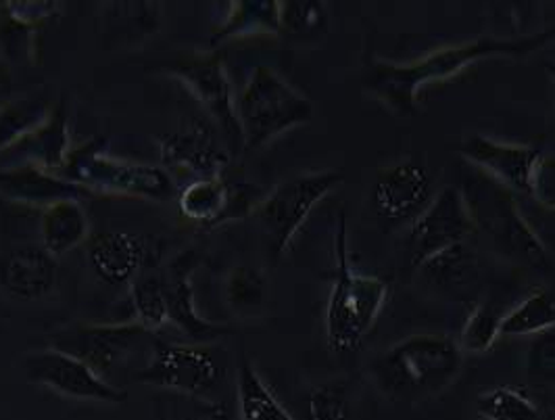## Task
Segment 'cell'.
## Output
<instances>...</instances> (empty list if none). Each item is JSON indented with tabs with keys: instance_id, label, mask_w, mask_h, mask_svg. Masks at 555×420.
I'll return each instance as SVG.
<instances>
[{
	"instance_id": "2",
	"label": "cell",
	"mask_w": 555,
	"mask_h": 420,
	"mask_svg": "<svg viewBox=\"0 0 555 420\" xmlns=\"http://www.w3.org/2000/svg\"><path fill=\"white\" fill-rule=\"evenodd\" d=\"M336 279L326 306V341L334 354H351L374 329L387 304L389 284L378 277L351 268L347 243V218L340 216L334 237Z\"/></svg>"
},
{
	"instance_id": "23",
	"label": "cell",
	"mask_w": 555,
	"mask_h": 420,
	"mask_svg": "<svg viewBox=\"0 0 555 420\" xmlns=\"http://www.w3.org/2000/svg\"><path fill=\"white\" fill-rule=\"evenodd\" d=\"M49 110L47 101L29 97L0 105V151L15 147L40 130L53 117Z\"/></svg>"
},
{
	"instance_id": "35",
	"label": "cell",
	"mask_w": 555,
	"mask_h": 420,
	"mask_svg": "<svg viewBox=\"0 0 555 420\" xmlns=\"http://www.w3.org/2000/svg\"><path fill=\"white\" fill-rule=\"evenodd\" d=\"M282 4V28L306 31L315 28L322 20L320 2H280Z\"/></svg>"
},
{
	"instance_id": "26",
	"label": "cell",
	"mask_w": 555,
	"mask_h": 420,
	"mask_svg": "<svg viewBox=\"0 0 555 420\" xmlns=\"http://www.w3.org/2000/svg\"><path fill=\"white\" fill-rule=\"evenodd\" d=\"M422 272L439 287H466L478 277V257L466 243L435 253L422 266Z\"/></svg>"
},
{
	"instance_id": "13",
	"label": "cell",
	"mask_w": 555,
	"mask_h": 420,
	"mask_svg": "<svg viewBox=\"0 0 555 420\" xmlns=\"http://www.w3.org/2000/svg\"><path fill=\"white\" fill-rule=\"evenodd\" d=\"M146 333L149 331H144L139 322L80 327L59 336V349L80 358L105 377V372L119 365Z\"/></svg>"
},
{
	"instance_id": "20",
	"label": "cell",
	"mask_w": 555,
	"mask_h": 420,
	"mask_svg": "<svg viewBox=\"0 0 555 420\" xmlns=\"http://www.w3.org/2000/svg\"><path fill=\"white\" fill-rule=\"evenodd\" d=\"M164 289H166L169 320L176 327H180V331H184L193 339H216L228 333L223 327L205 320L196 311L193 282L189 279V268L182 259L171 264L169 279L164 280Z\"/></svg>"
},
{
	"instance_id": "27",
	"label": "cell",
	"mask_w": 555,
	"mask_h": 420,
	"mask_svg": "<svg viewBox=\"0 0 555 420\" xmlns=\"http://www.w3.org/2000/svg\"><path fill=\"white\" fill-rule=\"evenodd\" d=\"M476 410L485 420H541V410L525 390L501 385L480 393Z\"/></svg>"
},
{
	"instance_id": "22",
	"label": "cell",
	"mask_w": 555,
	"mask_h": 420,
	"mask_svg": "<svg viewBox=\"0 0 555 420\" xmlns=\"http://www.w3.org/2000/svg\"><path fill=\"white\" fill-rule=\"evenodd\" d=\"M282 29V4L276 0H241L230 4L216 40L255 34H278Z\"/></svg>"
},
{
	"instance_id": "4",
	"label": "cell",
	"mask_w": 555,
	"mask_h": 420,
	"mask_svg": "<svg viewBox=\"0 0 555 420\" xmlns=\"http://www.w3.org/2000/svg\"><path fill=\"white\" fill-rule=\"evenodd\" d=\"M236 117L243 144L259 149L286 130L311 122L313 105L272 67L259 65L236 99Z\"/></svg>"
},
{
	"instance_id": "33",
	"label": "cell",
	"mask_w": 555,
	"mask_h": 420,
	"mask_svg": "<svg viewBox=\"0 0 555 420\" xmlns=\"http://www.w3.org/2000/svg\"><path fill=\"white\" fill-rule=\"evenodd\" d=\"M528 195L534 203L555 214V153H541L530 169Z\"/></svg>"
},
{
	"instance_id": "16",
	"label": "cell",
	"mask_w": 555,
	"mask_h": 420,
	"mask_svg": "<svg viewBox=\"0 0 555 420\" xmlns=\"http://www.w3.org/2000/svg\"><path fill=\"white\" fill-rule=\"evenodd\" d=\"M247 191V187H234L225 182L222 176L195 180L189 182L180 193V212L186 218L207 226L243 218L250 209L255 212Z\"/></svg>"
},
{
	"instance_id": "19",
	"label": "cell",
	"mask_w": 555,
	"mask_h": 420,
	"mask_svg": "<svg viewBox=\"0 0 555 420\" xmlns=\"http://www.w3.org/2000/svg\"><path fill=\"white\" fill-rule=\"evenodd\" d=\"M144 255V241L132 232H101L88 245V259L94 272L109 284L137 280Z\"/></svg>"
},
{
	"instance_id": "9",
	"label": "cell",
	"mask_w": 555,
	"mask_h": 420,
	"mask_svg": "<svg viewBox=\"0 0 555 420\" xmlns=\"http://www.w3.org/2000/svg\"><path fill=\"white\" fill-rule=\"evenodd\" d=\"M220 372L222 365L209 347L155 341L151 360L137 379L140 383L166 387L171 392L201 395L218 383Z\"/></svg>"
},
{
	"instance_id": "12",
	"label": "cell",
	"mask_w": 555,
	"mask_h": 420,
	"mask_svg": "<svg viewBox=\"0 0 555 420\" xmlns=\"http://www.w3.org/2000/svg\"><path fill=\"white\" fill-rule=\"evenodd\" d=\"M162 160L169 176H191V182L218 178L228 166V155L211 126L203 122H193L184 130L162 139Z\"/></svg>"
},
{
	"instance_id": "21",
	"label": "cell",
	"mask_w": 555,
	"mask_h": 420,
	"mask_svg": "<svg viewBox=\"0 0 555 420\" xmlns=\"http://www.w3.org/2000/svg\"><path fill=\"white\" fill-rule=\"evenodd\" d=\"M88 228H90L88 216L80 201L76 199L56 201L42 212V220H40L42 247L53 257L74 252L86 241Z\"/></svg>"
},
{
	"instance_id": "31",
	"label": "cell",
	"mask_w": 555,
	"mask_h": 420,
	"mask_svg": "<svg viewBox=\"0 0 555 420\" xmlns=\"http://www.w3.org/2000/svg\"><path fill=\"white\" fill-rule=\"evenodd\" d=\"M225 295L241 311L259 308L266 300V280L253 268H236L228 279Z\"/></svg>"
},
{
	"instance_id": "5",
	"label": "cell",
	"mask_w": 555,
	"mask_h": 420,
	"mask_svg": "<svg viewBox=\"0 0 555 420\" xmlns=\"http://www.w3.org/2000/svg\"><path fill=\"white\" fill-rule=\"evenodd\" d=\"M63 176L86 191L146 196L157 201L176 195V182L166 168L113 157L96 144H83L82 149L69 155L63 166Z\"/></svg>"
},
{
	"instance_id": "7",
	"label": "cell",
	"mask_w": 555,
	"mask_h": 420,
	"mask_svg": "<svg viewBox=\"0 0 555 420\" xmlns=\"http://www.w3.org/2000/svg\"><path fill=\"white\" fill-rule=\"evenodd\" d=\"M343 182L338 171H315L295 176L266 196L255 207V218L263 228L274 257L288 250L311 209Z\"/></svg>"
},
{
	"instance_id": "37",
	"label": "cell",
	"mask_w": 555,
	"mask_h": 420,
	"mask_svg": "<svg viewBox=\"0 0 555 420\" xmlns=\"http://www.w3.org/2000/svg\"><path fill=\"white\" fill-rule=\"evenodd\" d=\"M191 420H232L230 419V415H228V410H225V406L222 404H211V406H207L198 417Z\"/></svg>"
},
{
	"instance_id": "15",
	"label": "cell",
	"mask_w": 555,
	"mask_h": 420,
	"mask_svg": "<svg viewBox=\"0 0 555 420\" xmlns=\"http://www.w3.org/2000/svg\"><path fill=\"white\" fill-rule=\"evenodd\" d=\"M176 74L195 92L196 99L216 117L228 137L243 140L241 124L236 117V103L232 97V85L225 74L223 61L216 55H198L182 63Z\"/></svg>"
},
{
	"instance_id": "10",
	"label": "cell",
	"mask_w": 555,
	"mask_h": 420,
	"mask_svg": "<svg viewBox=\"0 0 555 420\" xmlns=\"http://www.w3.org/2000/svg\"><path fill=\"white\" fill-rule=\"evenodd\" d=\"M474 230L476 226L464 193L455 187H443L414 220L410 232L412 264L422 266L435 253L466 243Z\"/></svg>"
},
{
	"instance_id": "6",
	"label": "cell",
	"mask_w": 555,
	"mask_h": 420,
	"mask_svg": "<svg viewBox=\"0 0 555 420\" xmlns=\"http://www.w3.org/2000/svg\"><path fill=\"white\" fill-rule=\"evenodd\" d=\"M464 196L468 201L474 226L482 228L501 252L530 266L545 264L543 241L534 234L505 187L493 178H482Z\"/></svg>"
},
{
	"instance_id": "11",
	"label": "cell",
	"mask_w": 555,
	"mask_h": 420,
	"mask_svg": "<svg viewBox=\"0 0 555 420\" xmlns=\"http://www.w3.org/2000/svg\"><path fill=\"white\" fill-rule=\"evenodd\" d=\"M374 209L387 222L416 220L433 201V178L416 162H399L383 169L374 184Z\"/></svg>"
},
{
	"instance_id": "29",
	"label": "cell",
	"mask_w": 555,
	"mask_h": 420,
	"mask_svg": "<svg viewBox=\"0 0 555 420\" xmlns=\"http://www.w3.org/2000/svg\"><path fill=\"white\" fill-rule=\"evenodd\" d=\"M132 306L137 322L144 331H159L169 322L166 289L159 277H144L132 282Z\"/></svg>"
},
{
	"instance_id": "17",
	"label": "cell",
	"mask_w": 555,
	"mask_h": 420,
	"mask_svg": "<svg viewBox=\"0 0 555 420\" xmlns=\"http://www.w3.org/2000/svg\"><path fill=\"white\" fill-rule=\"evenodd\" d=\"M83 193L86 189L74 184L65 176H59L51 169H44L29 162L15 168L0 169V195L15 203L40 205L47 209L56 201H65V199L80 201V195Z\"/></svg>"
},
{
	"instance_id": "36",
	"label": "cell",
	"mask_w": 555,
	"mask_h": 420,
	"mask_svg": "<svg viewBox=\"0 0 555 420\" xmlns=\"http://www.w3.org/2000/svg\"><path fill=\"white\" fill-rule=\"evenodd\" d=\"M11 11L13 22L22 26H34L47 17L55 15V2H9L7 4Z\"/></svg>"
},
{
	"instance_id": "38",
	"label": "cell",
	"mask_w": 555,
	"mask_h": 420,
	"mask_svg": "<svg viewBox=\"0 0 555 420\" xmlns=\"http://www.w3.org/2000/svg\"><path fill=\"white\" fill-rule=\"evenodd\" d=\"M545 69H547V74H550V76H552V80H554V82H555V65H554V63H550V65H547V67H545Z\"/></svg>"
},
{
	"instance_id": "25",
	"label": "cell",
	"mask_w": 555,
	"mask_h": 420,
	"mask_svg": "<svg viewBox=\"0 0 555 420\" xmlns=\"http://www.w3.org/2000/svg\"><path fill=\"white\" fill-rule=\"evenodd\" d=\"M555 327V297L534 289L522 304L501 318V335H539Z\"/></svg>"
},
{
	"instance_id": "18",
	"label": "cell",
	"mask_w": 555,
	"mask_h": 420,
	"mask_svg": "<svg viewBox=\"0 0 555 420\" xmlns=\"http://www.w3.org/2000/svg\"><path fill=\"white\" fill-rule=\"evenodd\" d=\"M56 280V262L44 247L24 245L9 253L0 264V282L17 300L44 297Z\"/></svg>"
},
{
	"instance_id": "32",
	"label": "cell",
	"mask_w": 555,
	"mask_h": 420,
	"mask_svg": "<svg viewBox=\"0 0 555 420\" xmlns=\"http://www.w3.org/2000/svg\"><path fill=\"white\" fill-rule=\"evenodd\" d=\"M309 420H347L349 417V397L345 385L326 383L322 387H315L309 402Z\"/></svg>"
},
{
	"instance_id": "24",
	"label": "cell",
	"mask_w": 555,
	"mask_h": 420,
	"mask_svg": "<svg viewBox=\"0 0 555 420\" xmlns=\"http://www.w3.org/2000/svg\"><path fill=\"white\" fill-rule=\"evenodd\" d=\"M236 390L241 420H293L249 362L241 365Z\"/></svg>"
},
{
	"instance_id": "28",
	"label": "cell",
	"mask_w": 555,
	"mask_h": 420,
	"mask_svg": "<svg viewBox=\"0 0 555 420\" xmlns=\"http://www.w3.org/2000/svg\"><path fill=\"white\" fill-rule=\"evenodd\" d=\"M22 142H31L26 144V151L29 153V164L42 166L44 169H63L67 162V126L61 113H53V117L28 139Z\"/></svg>"
},
{
	"instance_id": "34",
	"label": "cell",
	"mask_w": 555,
	"mask_h": 420,
	"mask_svg": "<svg viewBox=\"0 0 555 420\" xmlns=\"http://www.w3.org/2000/svg\"><path fill=\"white\" fill-rule=\"evenodd\" d=\"M527 368L532 377L555 381V327L534 335L528 349Z\"/></svg>"
},
{
	"instance_id": "14",
	"label": "cell",
	"mask_w": 555,
	"mask_h": 420,
	"mask_svg": "<svg viewBox=\"0 0 555 420\" xmlns=\"http://www.w3.org/2000/svg\"><path fill=\"white\" fill-rule=\"evenodd\" d=\"M460 153L495 182H500L501 187L520 193H528L530 169L541 155V151L534 147L498 142L482 135H473L464 140Z\"/></svg>"
},
{
	"instance_id": "30",
	"label": "cell",
	"mask_w": 555,
	"mask_h": 420,
	"mask_svg": "<svg viewBox=\"0 0 555 420\" xmlns=\"http://www.w3.org/2000/svg\"><path fill=\"white\" fill-rule=\"evenodd\" d=\"M501 316L491 304H480L466 320L457 347L470 354H485L501 335Z\"/></svg>"
},
{
	"instance_id": "3",
	"label": "cell",
	"mask_w": 555,
	"mask_h": 420,
	"mask_svg": "<svg viewBox=\"0 0 555 420\" xmlns=\"http://www.w3.org/2000/svg\"><path fill=\"white\" fill-rule=\"evenodd\" d=\"M462 370V349L443 335L399 341L372 366L378 387L395 397L441 392Z\"/></svg>"
},
{
	"instance_id": "1",
	"label": "cell",
	"mask_w": 555,
	"mask_h": 420,
	"mask_svg": "<svg viewBox=\"0 0 555 420\" xmlns=\"http://www.w3.org/2000/svg\"><path fill=\"white\" fill-rule=\"evenodd\" d=\"M555 38V29H547L520 40H498L480 38L473 42L444 47L433 51L410 65H378L372 74L370 88L374 94L397 115H412L416 112V99L420 88L433 82H443L468 65L487 56H527Z\"/></svg>"
},
{
	"instance_id": "8",
	"label": "cell",
	"mask_w": 555,
	"mask_h": 420,
	"mask_svg": "<svg viewBox=\"0 0 555 420\" xmlns=\"http://www.w3.org/2000/svg\"><path fill=\"white\" fill-rule=\"evenodd\" d=\"M24 370L29 383L44 385L72 399L101 404H124L128 399V393L115 387L92 366L59 347L31 352L24 358Z\"/></svg>"
}]
</instances>
